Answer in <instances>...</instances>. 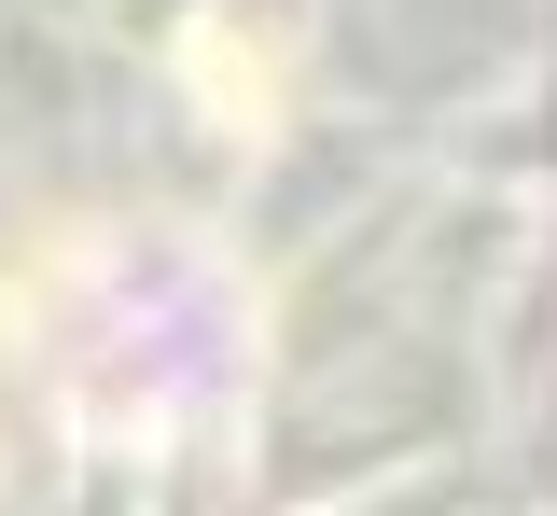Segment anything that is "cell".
<instances>
[{
  "label": "cell",
  "instance_id": "1",
  "mask_svg": "<svg viewBox=\"0 0 557 516\" xmlns=\"http://www.w3.org/2000/svg\"><path fill=\"white\" fill-rule=\"evenodd\" d=\"M182 84H196L209 126H237V140H265V126H278V71H265L251 28H196V42H182Z\"/></svg>",
  "mask_w": 557,
  "mask_h": 516
}]
</instances>
